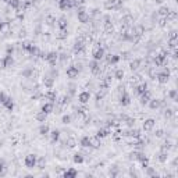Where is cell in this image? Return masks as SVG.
<instances>
[{"instance_id":"cell-1","label":"cell","mask_w":178,"mask_h":178,"mask_svg":"<svg viewBox=\"0 0 178 178\" xmlns=\"http://www.w3.org/2000/svg\"><path fill=\"white\" fill-rule=\"evenodd\" d=\"M36 161H38V156L33 153H29L24 159V164H25L26 168H33V167H36Z\"/></svg>"},{"instance_id":"cell-2","label":"cell","mask_w":178,"mask_h":178,"mask_svg":"<svg viewBox=\"0 0 178 178\" xmlns=\"http://www.w3.org/2000/svg\"><path fill=\"white\" fill-rule=\"evenodd\" d=\"M76 17H78V21L82 22V24H86L89 21V14L86 13V10L83 8L82 6L78 7V11H76Z\"/></svg>"},{"instance_id":"cell-3","label":"cell","mask_w":178,"mask_h":178,"mask_svg":"<svg viewBox=\"0 0 178 178\" xmlns=\"http://www.w3.org/2000/svg\"><path fill=\"white\" fill-rule=\"evenodd\" d=\"M122 6V0H107L104 3V7L107 10H115V8H120Z\"/></svg>"},{"instance_id":"cell-4","label":"cell","mask_w":178,"mask_h":178,"mask_svg":"<svg viewBox=\"0 0 178 178\" xmlns=\"http://www.w3.org/2000/svg\"><path fill=\"white\" fill-rule=\"evenodd\" d=\"M58 58V54L56 53V51H50V53H47L46 56H44V60L47 61V63L50 64L51 67H54L56 65V61H57Z\"/></svg>"},{"instance_id":"cell-5","label":"cell","mask_w":178,"mask_h":178,"mask_svg":"<svg viewBox=\"0 0 178 178\" xmlns=\"http://www.w3.org/2000/svg\"><path fill=\"white\" fill-rule=\"evenodd\" d=\"M104 54H106V51H104L103 47H96L95 50H93V53H92L93 60H96V61H100V60L104 57Z\"/></svg>"},{"instance_id":"cell-6","label":"cell","mask_w":178,"mask_h":178,"mask_svg":"<svg viewBox=\"0 0 178 178\" xmlns=\"http://www.w3.org/2000/svg\"><path fill=\"white\" fill-rule=\"evenodd\" d=\"M89 100H90V93H89L88 90H82L78 95V102L81 103V104H86Z\"/></svg>"},{"instance_id":"cell-7","label":"cell","mask_w":178,"mask_h":178,"mask_svg":"<svg viewBox=\"0 0 178 178\" xmlns=\"http://www.w3.org/2000/svg\"><path fill=\"white\" fill-rule=\"evenodd\" d=\"M78 74H79V67L78 65H70L68 68H67V76L68 78H75V76H78Z\"/></svg>"},{"instance_id":"cell-8","label":"cell","mask_w":178,"mask_h":178,"mask_svg":"<svg viewBox=\"0 0 178 178\" xmlns=\"http://www.w3.org/2000/svg\"><path fill=\"white\" fill-rule=\"evenodd\" d=\"M72 6V0H58V8L63 10V11H67L70 10Z\"/></svg>"},{"instance_id":"cell-9","label":"cell","mask_w":178,"mask_h":178,"mask_svg":"<svg viewBox=\"0 0 178 178\" xmlns=\"http://www.w3.org/2000/svg\"><path fill=\"white\" fill-rule=\"evenodd\" d=\"M154 125H156V121L153 120V118H147V120L143 121V125H142V128H143V131L149 132V131H152L153 128H154Z\"/></svg>"},{"instance_id":"cell-10","label":"cell","mask_w":178,"mask_h":178,"mask_svg":"<svg viewBox=\"0 0 178 178\" xmlns=\"http://www.w3.org/2000/svg\"><path fill=\"white\" fill-rule=\"evenodd\" d=\"M150 99H152V96H150V92H149V90H145L142 95H139V103L142 104V106L147 104Z\"/></svg>"},{"instance_id":"cell-11","label":"cell","mask_w":178,"mask_h":178,"mask_svg":"<svg viewBox=\"0 0 178 178\" xmlns=\"http://www.w3.org/2000/svg\"><path fill=\"white\" fill-rule=\"evenodd\" d=\"M89 68H90V71L96 75V74L100 72V64H99V61H96V60H92V61L89 63Z\"/></svg>"},{"instance_id":"cell-12","label":"cell","mask_w":178,"mask_h":178,"mask_svg":"<svg viewBox=\"0 0 178 178\" xmlns=\"http://www.w3.org/2000/svg\"><path fill=\"white\" fill-rule=\"evenodd\" d=\"M76 175H78V171H76L75 168H72V167H71V168H67V170L63 172L64 178H75Z\"/></svg>"},{"instance_id":"cell-13","label":"cell","mask_w":178,"mask_h":178,"mask_svg":"<svg viewBox=\"0 0 178 178\" xmlns=\"http://www.w3.org/2000/svg\"><path fill=\"white\" fill-rule=\"evenodd\" d=\"M168 78H170V74H168L167 71H161V72L157 74V81H159L160 83H165L168 81Z\"/></svg>"},{"instance_id":"cell-14","label":"cell","mask_w":178,"mask_h":178,"mask_svg":"<svg viewBox=\"0 0 178 178\" xmlns=\"http://www.w3.org/2000/svg\"><path fill=\"white\" fill-rule=\"evenodd\" d=\"M131 103V97L127 92H122V95L120 96V104L121 106H128Z\"/></svg>"},{"instance_id":"cell-15","label":"cell","mask_w":178,"mask_h":178,"mask_svg":"<svg viewBox=\"0 0 178 178\" xmlns=\"http://www.w3.org/2000/svg\"><path fill=\"white\" fill-rule=\"evenodd\" d=\"M43 85H44V88H47V89H51L53 88V85H54V78L53 76H44L43 78Z\"/></svg>"},{"instance_id":"cell-16","label":"cell","mask_w":178,"mask_h":178,"mask_svg":"<svg viewBox=\"0 0 178 178\" xmlns=\"http://www.w3.org/2000/svg\"><path fill=\"white\" fill-rule=\"evenodd\" d=\"M49 135H50L51 143H56V142L60 139V129H53L51 132H49Z\"/></svg>"},{"instance_id":"cell-17","label":"cell","mask_w":178,"mask_h":178,"mask_svg":"<svg viewBox=\"0 0 178 178\" xmlns=\"http://www.w3.org/2000/svg\"><path fill=\"white\" fill-rule=\"evenodd\" d=\"M167 159H168V153H167V150H163V149H161V150L157 153V160H159L160 163H165Z\"/></svg>"},{"instance_id":"cell-18","label":"cell","mask_w":178,"mask_h":178,"mask_svg":"<svg viewBox=\"0 0 178 178\" xmlns=\"http://www.w3.org/2000/svg\"><path fill=\"white\" fill-rule=\"evenodd\" d=\"M3 106L8 110V111H13V108H14V100L10 97V96H7V99L4 100V103H3Z\"/></svg>"},{"instance_id":"cell-19","label":"cell","mask_w":178,"mask_h":178,"mask_svg":"<svg viewBox=\"0 0 178 178\" xmlns=\"http://www.w3.org/2000/svg\"><path fill=\"white\" fill-rule=\"evenodd\" d=\"M53 108H54V104H53V102H47V103H44L43 106H42V111H44L46 114H49V113H51L53 111Z\"/></svg>"},{"instance_id":"cell-20","label":"cell","mask_w":178,"mask_h":178,"mask_svg":"<svg viewBox=\"0 0 178 178\" xmlns=\"http://www.w3.org/2000/svg\"><path fill=\"white\" fill-rule=\"evenodd\" d=\"M72 161H74L75 164H82L83 161H85V157H83L82 153H75V154L72 156Z\"/></svg>"},{"instance_id":"cell-21","label":"cell","mask_w":178,"mask_h":178,"mask_svg":"<svg viewBox=\"0 0 178 178\" xmlns=\"http://www.w3.org/2000/svg\"><path fill=\"white\" fill-rule=\"evenodd\" d=\"M147 85L146 83H140V85H136L135 88H134V92L136 93V95H142L145 90H147Z\"/></svg>"},{"instance_id":"cell-22","label":"cell","mask_w":178,"mask_h":178,"mask_svg":"<svg viewBox=\"0 0 178 178\" xmlns=\"http://www.w3.org/2000/svg\"><path fill=\"white\" fill-rule=\"evenodd\" d=\"M57 26H58V29H67V26H68V21H67V18H65V17L58 18Z\"/></svg>"},{"instance_id":"cell-23","label":"cell","mask_w":178,"mask_h":178,"mask_svg":"<svg viewBox=\"0 0 178 178\" xmlns=\"http://www.w3.org/2000/svg\"><path fill=\"white\" fill-rule=\"evenodd\" d=\"M83 49H85V44H83L82 40H76L75 43H74V53H79Z\"/></svg>"},{"instance_id":"cell-24","label":"cell","mask_w":178,"mask_h":178,"mask_svg":"<svg viewBox=\"0 0 178 178\" xmlns=\"http://www.w3.org/2000/svg\"><path fill=\"white\" fill-rule=\"evenodd\" d=\"M44 97H46L47 100H50V102H54V100H56V92H54L53 89H49V90L44 93Z\"/></svg>"},{"instance_id":"cell-25","label":"cell","mask_w":178,"mask_h":178,"mask_svg":"<svg viewBox=\"0 0 178 178\" xmlns=\"http://www.w3.org/2000/svg\"><path fill=\"white\" fill-rule=\"evenodd\" d=\"M79 145L82 147H90V138L89 136H82L79 139Z\"/></svg>"},{"instance_id":"cell-26","label":"cell","mask_w":178,"mask_h":178,"mask_svg":"<svg viewBox=\"0 0 178 178\" xmlns=\"http://www.w3.org/2000/svg\"><path fill=\"white\" fill-rule=\"evenodd\" d=\"M46 117H47V114H46L44 111H42V110L35 114V118H36V121H39V122H44V121H46Z\"/></svg>"},{"instance_id":"cell-27","label":"cell","mask_w":178,"mask_h":178,"mask_svg":"<svg viewBox=\"0 0 178 178\" xmlns=\"http://www.w3.org/2000/svg\"><path fill=\"white\" fill-rule=\"evenodd\" d=\"M120 61V56H117V54H110L107 57V63L111 64V65H114V64H117Z\"/></svg>"},{"instance_id":"cell-28","label":"cell","mask_w":178,"mask_h":178,"mask_svg":"<svg viewBox=\"0 0 178 178\" xmlns=\"http://www.w3.org/2000/svg\"><path fill=\"white\" fill-rule=\"evenodd\" d=\"M4 64H6V68H8V67H11L14 64V58H13V56L11 54H6L4 56Z\"/></svg>"},{"instance_id":"cell-29","label":"cell","mask_w":178,"mask_h":178,"mask_svg":"<svg viewBox=\"0 0 178 178\" xmlns=\"http://www.w3.org/2000/svg\"><path fill=\"white\" fill-rule=\"evenodd\" d=\"M7 174V165H6V161L4 159H0V177L6 175Z\"/></svg>"},{"instance_id":"cell-30","label":"cell","mask_w":178,"mask_h":178,"mask_svg":"<svg viewBox=\"0 0 178 178\" xmlns=\"http://www.w3.org/2000/svg\"><path fill=\"white\" fill-rule=\"evenodd\" d=\"M39 134H40V135H49V132H50V128H49V125H46V124H42V125H40V127H39Z\"/></svg>"},{"instance_id":"cell-31","label":"cell","mask_w":178,"mask_h":178,"mask_svg":"<svg viewBox=\"0 0 178 178\" xmlns=\"http://www.w3.org/2000/svg\"><path fill=\"white\" fill-rule=\"evenodd\" d=\"M168 13H170V8H168L167 6H161L159 10H157V14H159V15H161V17H167V15H168Z\"/></svg>"},{"instance_id":"cell-32","label":"cell","mask_w":178,"mask_h":178,"mask_svg":"<svg viewBox=\"0 0 178 178\" xmlns=\"http://www.w3.org/2000/svg\"><path fill=\"white\" fill-rule=\"evenodd\" d=\"M107 135H108V129H107V128H100V129L96 132V136H97L99 139H100V138H106Z\"/></svg>"},{"instance_id":"cell-33","label":"cell","mask_w":178,"mask_h":178,"mask_svg":"<svg viewBox=\"0 0 178 178\" xmlns=\"http://www.w3.org/2000/svg\"><path fill=\"white\" fill-rule=\"evenodd\" d=\"M147 104H149V107L152 108V110H154V108L160 107V100H157V99H150Z\"/></svg>"},{"instance_id":"cell-34","label":"cell","mask_w":178,"mask_h":178,"mask_svg":"<svg viewBox=\"0 0 178 178\" xmlns=\"http://www.w3.org/2000/svg\"><path fill=\"white\" fill-rule=\"evenodd\" d=\"M99 146H100V140H99V138H97V136H95V138H90V147H95V149H97Z\"/></svg>"},{"instance_id":"cell-35","label":"cell","mask_w":178,"mask_h":178,"mask_svg":"<svg viewBox=\"0 0 178 178\" xmlns=\"http://www.w3.org/2000/svg\"><path fill=\"white\" fill-rule=\"evenodd\" d=\"M140 63H142V61H140L139 58H135V60H134V61H131V64H129V65H131V70H138V68H139V65H140Z\"/></svg>"},{"instance_id":"cell-36","label":"cell","mask_w":178,"mask_h":178,"mask_svg":"<svg viewBox=\"0 0 178 178\" xmlns=\"http://www.w3.org/2000/svg\"><path fill=\"white\" fill-rule=\"evenodd\" d=\"M145 170H146V175H147V177H159V174H157V172L154 171V170H153L152 167H149V165H147V167L145 168Z\"/></svg>"},{"instance_id":"cell-37","label":"cell","mask_w":178,"mask_h":178,"mask_svg":"<svg viewBox=\"0 0 178 178\" xmlns=\"http://www.w3.org/2000/svg\"><path fill=\"white\" fill-rule=\"evenodd\" d=\"M44 165H46V160H44V157H40V159H38V161H36V167H38L39 170H43Z\"/></svg>"},{"instance_id":"cell-38","label":"cell","mask_w":178,"mask_h":178,"mask_svg":"<svg viewBox=\"0 0 178 178\" xmlns=\"http://www.w3.org/2000/svg\"><path fill=\"white\" fill-rule=\"evenodd\" d=\"M32 74H33V68H25V70L21 72V75L24 76V78H29Z\"/></svg>"},{"instance_id":"cell-39","label":"cell","mask_w":178,"mask_h":178,"mask_svg":"<svg viewBox=\"0 0 178 178\" xmlns=\"http://www.w3.org/2000/svg\"><path fill=\"white\" fill-rule=\"evenodd\" d=\"M114 78H115V79H118V81H121V79L124 78V71L121 70V68H118V70H115V72H114Z\"/></svg>"},{"instance_id":"cell-40","label":"cell","mask_w":178,"mask_h":178,"mask_svg":"<svg viewBox=\"0 0 178 178\" xmlns=\"http://www.w3.org/2000/svg\"><path fill=\"white\" fill-rule=\"evenodd\" d=\"M164 60H165L164 54H159V56H156V58H154V61H156V64H157V65H161V64L164 63Z\"/></svg>"},{"instance_id":"cell-41","label":"cell","mask_w":178,"mask_h":178,"mask_svg":"<svg viewBox=\"0 0 178 178\" xmlns=\"http://www.w3.org/2000/svg\"><path fill=\"white\" fill-rule=\"evenodd\" d=\"M61 122L65 124V125H67V124H70L71 122V115L70 114H64L63 117H61Z\"/></svg>"},{"instance_id":"cell-42","label":"cell","mask_w":178,"mask_h":178,"mask_svg":"<svg viewBox=\"0 0 178 178\" xmlns=\"http://www.w3.org/2000/svg\"><path fill=\"white\" fill-rule=\"evenodd\" d=\"M168 97L172 99V100H177V90H175V89L170 90V92H168Z\"/></svg>"},{"instance_id":"cell-43","label":"cell","mask_w":178,"mask_h":178,"mask_svg":"<svg viewBox=\"0 0 178 178\" xmlns=\"http://www.w3.org/2000/svg\"><path fill=\"white\" fill-rule=\"evenodd\" d=\"M118 174V168H117V165H113L111 168H110V175L111 177H115Z\"/></svg>"},{"instance_id":"cell-44","label":"cell","mask_w":178,"mask_h":178,"mask_svg":"<svg viewBox=\"0 0 178 178\" xmlns=\"http://www.w3.org/2000/svg\"><path fill=\"white\" fill-rule=\"evenodd\" d=\"M10 4H11V7H14V8H18V7L21 6V1H19V0H10Z\"/></svg>"},{"instance_id":"cell-45","label":"cell","mask_w":178,"mask_h":178,"mask_svg":"<svg viewBox=\"0 0 178 178\" xmlns=\"http://www.w3.org/2000/svg\"><path fill=\"white\" fill-rule=\"evenodd\" d=\"M67 29H60V35H57V38L58 39H64V38H67Z\"/></svg>"},{"instance_id":"cell-46","label":"cell","mask_w":178,"mask_h":178,"mask_svg":"<svg viewBox=\"0 0 178 178\" xmlns=\"http://www.w3.org/2000/svg\"><path fill=\"white\" fill-rule=\"evenodd\" d=\"M7 99V95L4 93V92H0V106H3V103H4V100Z\"/></svg>"},{"instance_id":"cell-47","label":"cell","mask_w":178,"mask_h":178,"mask_svg":"<svg viewBox=\"0 0 178 178\" xmlns=\"http://www.w3.org/2000/svg\"><path fill=\"white\" fill-rule=\"evenodd\" d=\"M83 3H85V0H72V6H82Z\"/></svg>"},{"instance_id":"cell-48","label":"cell","mask_w":178,"mask_h":178,"mask_svg":"<svg viewBox=\"0 0 178 178\" xmlns=\"http://www.w3.org/2000/svg\"><path fill=\"white\" fill-rule=\"evenodd\" d=\"M65 145H67L68 147H74V146H75V140H74V139L65 140Z\"/></svg>"},{"instance_id":"cell-49","label":"cell","mask_w":178,"mask_h":178,"mask_svg":"<svg viewBox=\"0 0 178 178\" xmlns=\"http://www.w3.org/2000/svg\"><path fill=\"white\" fill-rule=\"evenodd\" d=\"M125 121H127L128 127H132V125H135V120H134V118H125Z\"/></svg>"},{"instance_id":"cell-50","label":"cell","mask_w":178,"mask_h":178,"mask_svg":"<svg viewBox=\"0 0 178 178\" xmlns=\"http://www.w3.org/2000/svg\"><path fill=\"white\" fill-rule=\"evenodd\" d=\"M154 135H156L157 138H161V136L164 135V131H163V129H157V131H156V134H154Z\"/></svg>"},{"instance_id":"cell-51","label":"cell","mask_w":178,"mask_h":178,"mask_svg":"<svg viewBox=\"0 0 178 178\" xmlns=\"http://www.w3.org/2000/svg\"><path fill=\"white\" fill-rule=\"evenodd\" d=\"M50 72H51V75H53V78L58 75V71H57V70H54V68H51V71H50Z\"/></svg>"},{"instance_id":"cell-52","label":"cell","mask_w":178,"mask_h":178,"mask_svg":"<svg viewBox=\"0 0 178 178\" xmlns=\"http://www.w3.org/2000/svg\"><path fill=\"white\" fill-rule=\"evenodd\" d=\"M171 115V110H165V117H170Z\"/></svg>"},{"instance_id":"cell-53","label":"cell","mask_w":178,"mask_h":178,"mask_svg":"<svg viewBox=\"0 0 178 178\" xmlns=\"http://www.w3.org/2000/svg\"><path fill=\"white\" fill-rule=\"evenodd\" d=\"M156 1H157V3H163L164 0H156Z\"/></svg>"}]
</instances>
